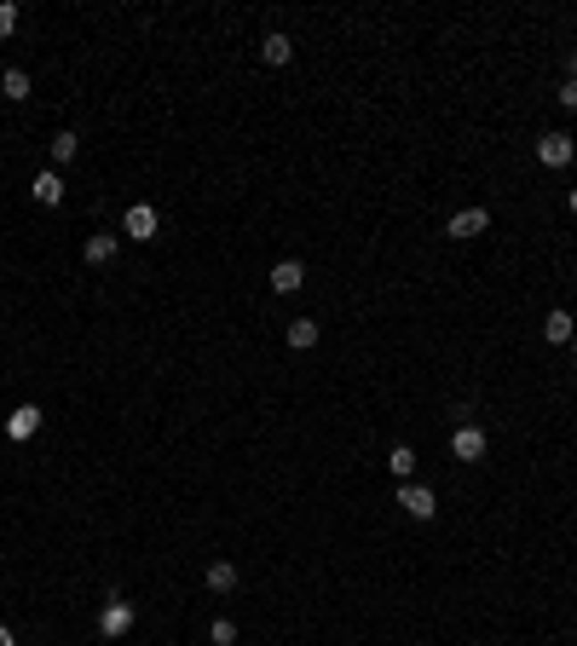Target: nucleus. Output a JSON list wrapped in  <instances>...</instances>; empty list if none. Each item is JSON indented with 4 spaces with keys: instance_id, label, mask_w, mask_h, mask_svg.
<instances>
[{
    "instance_id": "1",
    "label": "nucleus",
    "mask_w": 577,
    "mask_h": 646,
    "mask_svg": "<svg viewBox=\"0 0 577 646\" xmlns=\"http://www.w3.org/2000/svg\"><path fill=\"white\" fill-rule=\"evenodd\" d=\"M121 231H128V237H133V242H151V237H156V231H162V214H156V209H151V202H133V209H128V214H121Z\"/></svg>"
},
{
    "instance_id": "2",
    "label": "nucleus",
    "mask_w": 577,
    "mask_h": 646,
    "mask_svg": "<svg viewBox=\"0 0 577 646\" xmlns=\"http://www.w3.org/2000/svg\"><path fill=\"white\" fill-rule=\"evenodd\" d=\"M572 156H577L572 133H543V139H537V162H543V168H566Z\"/></svg>"
},
{
    "instance_id": "3",
    "label": "nucleus",
    "mask_w": 577,
    "mask_h": 646,
    "mask_svg": "<svg viewBox=\"0 0 577 646\" xmlns=\"http://www.w3.org/2000/svg\"><path fill=\"white\" fill-rule=\"evenodd\" d=\"M450 450H457V462H485L490 438H485V428H474V421H462V428H457V438H450Z\"/></svg>"
},
{
    "instance_id": "4",
    "label": "nucleus",
    "mask_w": 577,
    "mask_h": 646,
    "mask_svg": "<svg viewBox=\"0 0 577 646\" xmlns=\"http://www.w3.org/2000/svg\"><path fill=\"white\" fill-rule=\"evenodd\" d=\"M133 629V606L128 601H104V612H98V635L104 641H121Z\"/></svg>"
},
{
    "instance_id": "5",
    "label": "nucleus",
    "mask_w": 577,
    "mask_h": 646,
    "mask_svg": "<svg viewBox=\"0 0 577 646\" xmlns=\"http://www.w3.org/2000/svg\"><path fill=\"white\" fill-rule=\"evenodd\" d=\"M399 508H404L410 519H433V514H439V496L427 491V485H404V491H399Z\"/></svg>"
},
{
    "instance_id": "6",
    "label": "nucleus",
    "mask_w": 577,
    "mask_h": 646,
    "mask_svg": "<svg viewBox=\"0 0 577 646\" xmlns=\"http://www.w3.org/2000/svg\"><path fill=\"white\" fill-rule=\"evenodd\" d=\"M450 237H457V242H468V237H485V231H490V214L485 209H462L457 219H450Z\"/></svg>"
},
{
    "instance_id": "7",
    "label": "nucleus",
    "mask_w": 577,
    "mask_h": 646,
    "mask_svg": "<svg viewBox=\"0 0 577 646\" xmlns=\"http://www.w3.org/2000/svg\"><path fill=\"white\" fill-rule=\"evenodd\" d=\"M35 433H41V410H35V405H18L6 416V438H35Z\"/></svg>"
},
{
    "instance_id": "8",
    "label": "nucleus",
    "mask_w": 577,
    "mask_h": 646,
    "mask_svg": "<svg viewBox=\"0 0 577 646\" xmlns=\"http://www.w3.org/2000/svg\"><path fill=\"white\" fill-rule=\"evenodd\" d=\"M35 202H41V209H58V202H64V179H58V168H46V174H35Z\"/></svg>"
},
{
    "instance_id": "9",
    "label": "nucleus",
    "mask_w": 577,
    "mask_h": 646,
    "mask_svg": "<svg viewBox=\"0 0 577 646\" xmlns=\"http://www.w3.org/2000/svg\"><path fill=\"white\" fill-rule=\"evenodd\" d=\"M301 283H306V266L301 260H277L272 266V289H277V295H294Z\"/></svg>"
},
{
    "instance_id": "10",
    "label": "nucleus",
    "mask_w": 577,
    "mask_h": 646,
    "mask_svg": "<svg viewBox=\"0 0 577 646\" xmlns=\"http://www.w3.org/2000/svg\"><path fill=\"white\" fill-rule=\"evenodd\" d=\"M543 340H548V347H566V340H577L572 312H548V318H543Z\"/></svg>"
},
{
    "instance_id": "11",
    "label": "nucleus",
    "mask_w": 577,
    "mask_h": 646,
    "mask_svg": "<svg viewBox=\"0 0 577 646\" xmlns=\"http://www.w3.org/2000/svg\"><path fill=\"white\" fill-rule=\"evenodd\" d=\"M116 249H121L116 231H93V237H87V266H110V260H116Z\"/></svg>"
},
{
    "instance_id": "12",
    "label": "nucleus",
    "mask_w": 577,
    "mask_h": 646,
    "mask_svg": "<svg viewBox=\"0 0 577 646\" xmlns=\"http://www.w3.org/2000/svg\"><path fill=\"white\" fill-rule=\"evenodd\" d=\"M237 583H243V571L231 566V560H214V566H208V589H214V594H231Z\"/></svg>"
},
{
    "instance_id": "13",
    "label": "nucleus",
    "mask_w": 577,
    "mask_h": 646,
    "mask_svg": "<svg viewBox=\"0 0 577 646\" xmlns=\"http://www.w3.org/2000/svg\"><path fill=\"white\" fill-rule=\"evenodd\" d=\"M260 58H266V64H272V70H284V64H289V58H294V46H289V35H266V41H260Z\"/></svg>"
},
{
    "instance_id": "14",
    "label": "nucleus",
    "mask_w": 577,
    "mask_h": 646,
    "mask_svg": "<svg viewBox=\"0 0 577 646\" xmlns=\"http://www.w3.org/2000/svg\"><path fill=\"white\" fill-rule=\"evenodd\" d=\"M289 347L294 352H312L317 347V318H294L289 323Z\"/></svg>"
},
{
    "instance_id": "15",
    "label": "nucleus",
    "mask_w": 577,
    "mask_h": 646,
    "mask_svg": "<svg viewBox=\"0 0 577 646\" xmlns=\"http://www.w3.org/2000/svg\"><path fill=\"white\" fill-rule=\"evenodd\" d=\"M46 151H53V162H58V168H64V162H70V156H76V151H81V139H76V133H53V139H46Z\"/></svg>"
},
{
    "instance_id": "16",
    "label": "nucleus",
    "mask_w": 577,
    "mask_h": 646,
    "mask_svg": "<svg viewBox=\"0 0 577 646\" xmlns=\"http://www.w3.org/2000/svg\"><path fill=\"white\" fill-rule=\"evenodd\" d=\"M387 468L399 473V479H410V473H416V450H410V445H392V450H387Z\"/></svg>"
},
{
    "instance_id": "17",
    "label": "nucleus",
    "mask_w": 577,
    "mask_h": 646,
    "mask_svg": "<svg viewBox=\"0 0 577 646\" xmlns=\"http://www.w3.org/2000/svg\"><path fill=\"white\" fill-rule=\"evenodd\" d=\"M208 641L214 646H237V624H231V617H214V624H208Z\"/></svg>"
},
{
    "instance_id": "18",
    "label": "nucleus",
    "mask_w": 577,
    "mask_h": 646,
    "mask_svg": "<svg viewBox=\"0 0 577 646\" xmlns=\"http://www.w3.org/2000/svg\"><path fill=\"white\" fill-rule=\"evenodd\" d=\"M0 87H6V99H12V104L29 99V76H23V70H6V81H0Z\"/></svg>"
},
{
    "instance_id": "19",
    "label": "nucleus",
    "mask_w": 577,
    "mask_h": 646,
    "mask_svg": "<svg viewBox=\"0 0 577 646\" xmlns=\"http://www.w3.org/2000/svg\"><path fill=\"white\" fill-rule=\"evenodd\" d=\"M12 29H18V6H12V0H0V41H6Z\"/></svg>"
},
{
    "instance_id": "20",
    "label": "nucleus",
    "mask_w": 577,
    "mask_h": 646,
    "mask_svg": "<svg viewBox=\"0 0 577 646\" xmlns=\"http://www.w3.org/2000/svg\"><path fill=\"white\" fill-rule=\"evenodd\" d=\"M560 104H566V110H577V81H566V87H560Z\"/></svg>"
},
{
    "instance_id": "21",
    "label": "nucleus",
    "mask_w": 577,
    "mask_h": 646,
    "mask_svg": "<svg viewBox=\"0 0 577 646\" xmlns=\"http://www.w3.org/2000/svg\"><path fill=\"white\" fill-rule=\"evenodd\" d=\"M0 646H18V641H12V629H6V624H0Z\"/></svg>"
},
{
    "instance_id": "22",
    "label": "nucleus",
    "mask_w": 577,
    "mask_h": 646,
    "mask_svg": "<svg viewBox=\"0 0 577 646\" xmlns=\"http://www.w3.org/2000/svg\"><path fill=\"white\" fill-rule=\"evenodd\" d=\"M572 81H577V53H572Z\"/></svg>"
},
{
    "instance_id": "23",
    "label": "nucleus",
    "mask_w": 577,
    "mask_h": 646,
    "mask_svg": "<svg viewBox=\"0 0 577 646\" xmlns=\"http://www.w3.org/2000/svg\"><path fill=\"white\" fill-rule=\"evenodd\" d=\"M572 214H577V185H572Z\"/></svg>"
},
{
    "instance_id": "24",
    "label": "nucleus",
    "mask_w": 577,
    "mask_h": 646,
    "mask_svg": "<svg viewBox=\"0 0 577 646\" xmlns=\"http://www.w3.org/2000/svg\"><path fill=\"white\" fill-rule=\"evenodd\" d=\"M572 347H577V340H572Z\"/></svg>"
}]
</instances>
